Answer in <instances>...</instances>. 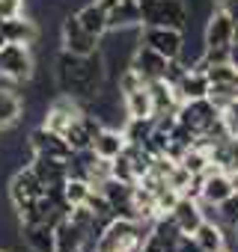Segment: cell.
<instances>
[{"label":"cell","instance_id":"31","mask_svg":"<svg viewBox=\"0 0 238 252\" xmlns=\"http://www.w3.org/2000/svg\"><path fill=\"white\" fill-rule=\"evenodd\" d=\"M220 116H223V125H226V131H229L232 137H238V101H232V104H229V107H226Z\"/></svg>","mask_w":238,"mask_h":252},{"label":"cell","instance_id":"2","mask_svg":"<svg viewBox=\"0 0 238 252\" xmlns=\"http://www.w3.org/2000/svg\"><path fill=\"white\" fill-rule=\"evenodd\" d=\"M152 222L146 220H128V217H113L101 237H98V246L95 252H140L143 249V240L149 234Z\"/></svg>","mask_w":238,"mask_h":252},{"label":"cell","instance_id":"36","mask_svg":"<svg viewBox=\"0 0 238 252\" xmlns=\"http://www.w3.org/2000/svg\"><path fill=\"white\" fill-rule=\"evenodd\" d=\"M217 252H229V246H226V249H217Z\"/></svg>","mask_w":238,"mask_h":252},{"label":"cell","instance_id":"8","mask_svg":"<svg viewBox=\"0 0 238 252\" xmlns=\"http://www.w3.org/2000/svg\"><path fill=\"white\" fill-rule=\"evenodd\" d=\"M60 36H63V51H66V54H75V57H92V54H98L101 39H95L92 33H86V30L80 27L78 15H66V18H63Z\"/></svg>","mask_w":238,"mask_h":252},{"label":"cell","instance_id":"32","mask_svg":"<svg viewBox=\"0 0 238 252\" xmlns=\"http://www.w3.org/2000/svg\"><path fill=\"white\" fill-rule=\"evenodd\" d=\"M229 65L238 71V39L232 42V48H229Z\"/></svg>","mask_w":238,"mask_h":252},{"label":"cell","instance_id":"20","mask_svg":"<svg viewBox=\"0 0 238 252\" xmlns=\"http://www.w3.org/2000/svg\"><path fill=\"white\" fill-rule=\"evenodd\" d=\"M194 240H197V246L202 249V252H217V249H226V225L220 222V220H202L197 228H194V234H191Z\"/></svg>","mask_w":238,"mask_h":252},{"label":"cell","instance_id":"28","mask_svg":"<svg viewBox=\"0 0 238 252\" xmlns=\"http://www.w3.org/2000/svg\"><path fill=\"white\" fill-rule=\"evenodd\" d=\"M202 71H205L208 83H238V71L229 63H214V65H205Z\"/></svg>","mask_w":238,"mask_h":252},{"label":"cell","instance_id":"13","mask_svg":"<svg viewBox=\"0 0 238 252\" xmlns=\"http://www.w3.org/2000/svg\"><path fill=\"white\" fill-rule=\"evenodd\" d=\"M42 193H45V187H42V181L36 178V172H33L30 166H21V169L12 175V181H9V202L15 205V211L27 208V205L36 202Z\"/></svg>","mask_w":238,"mask_h":252},{"label":"cell","instance_id":"23","mask_svg":"<svg viewBox=\"0 0 238 252\" xmlns=\"http://www.w3.org/2000/svg\"><path fill=\"white\" fill-rule=\"evenodd\" d=\"M21 113H24L21 95L15 89H9V86H0V131H9L21 119Z\"/></svg>","mask_w":238,"mask_h":252},{"label":"cell","instance_id":"30","mask_svg":"<svg viewBox=\"0 0 238 252\" xmlns=\"http://www.w3.org/2000/svg\"><path fill=\"white\" fill-rule=\"evenodd\" d=\"M15 15H24V0H0V24Z\"/></svg>","mask_w":238,"mask_h":252},{"label":"cell","instance_id":"34","mask_svg":"<svg viewBox=\"0 0 238 252\" xmlns=\"http://www.w3.org/2000/svg\"><path fill=\"white\" fill-rule=\"evenodd\" d=\"M3 45H6V39H3V33H0V48H3Z\"/></svg>","mask_w":238,"mask_h":252},{"label":"cell","instance_id":"15","mask_svg":"<svg viewBox=\"0 0 238 252\" xmlns=\"http://www.w3.org/2000/svg\"><path fill=\"white\" fill-rule=\"evenodd\" d=\"M149 86V98H152V119H164V116H176L179 110V95H176V86L170 80H152L146 83Z\"/></svg>","mask_w":238,"mask_h":252},{"label":"cell","instance_id":"11","mask_svg":"<svg viewBox=\"0 0 238 252\" xmlns=\"http://www.w3.org/2000/svg\"><path fill=\"white\" fill-rule=\"evenodd\" d=\"M232 193H235V184H232V178H229L226 169L208 166V169L202 172V187H199V202H202V205L217 208V205H223Z\"/></svg>","mask_w":238,"mask_h":252},{"label":"cell","instance_id":"12","mask_svg":"<svg viewBox=\"0 0 238 252\" xmlns=\"http://www.w3.org/2000/svg\"><path fill=\"white\" fill-rule=\"evenodd\" d=\"M131 68H134L146 83H152V80H167L170 60H167V57H161L158 51H152L149 45H143V42L137 39L134 57H131Z\"/></svg>","mask_w":238,"mask_h":252},{"label":"cell","instance_id":"37","mask_svg":"<svg viewBox=\"0 0 238 252\" xmlns=\"http://www.w3.org/2000/svg\"><path fill=\"white\" fill-rule=\"evenodd\" d=\"M0 252H9V249H0Z\"/></svg>","mask_w":238,"mask_h":252},{"label":"cell","instance_id":"38","mask_svg":"<svg viewBox=\"0 0 238 252\" xmlns=\"http://www.w3.org/2000/svg\"><path fill=\"white\" fill-rule=\"evenodd\" d=\"M137 3H140V0H137Z\"/></svg>","mask_w":238,"mask_h":252},{"label":"cell","instance_id":"33","mask_svg":"<svg viewBox=\"0 0 238 252\" xmlns=\"http://www.w3.org/2000/svg\"><path fill=\"white\" fill-rule=\"evenodd\" d=\"M211 3H214V6H229L232 0H211Z\"/></svg>","mask_w":238,"mask_h":252},{"label":"cell","instance_id":"21","mask_svg":"<svg viewBox=\"0 0 238 252\" xmlns=\"http://www.w3.org/2000/svg\"><path fill=\"white\" fill-rule=\"evenodd\" d=\"M125 146H128V140H125L122 128H101V131L95 134V140H92V152H95V158H101V160L119 158V155L125 152Z\"/></svg>","mask_w":238,"mask_h":252},{"label":"cell","instance_id":"18","mask_svg":"<svg viewBox=\"0 0 238 252\" xmlns=\"http://www.w3.org/2000/svg\"><path fill=\"white\" fill-rule=\"evenodd\" d=\"M21 240L30 252H54V222H21Z\"/></svg>","mask_w":238,"mask_h":252},{"label":"cell","instance_id":"3","mask_svg":"<svg viewBox=\"0 0 238 252\" xmlns=\"http://www.w3.org/2000/svg\"><path fill=\"white\" fill-rule=\"evenodd\" d=\"M140 15H143V27L185 30L191 9L185 0H140Z\"/></svg>","mask_w":238,"mask_h":252},{"label":"cell","instance_id":"29","mask_svg":"<svg viewBox=\"0 0 238 252\" xmlns=\"http://www.w3.org/2000/svg\"><path fill=\"white\" fill-rule=\"evenodd\" d=\"M217 217H220V222H223V225L235 228V222H238V190H235L223 205H217Z\"/></svg>","mask_w":238,"mask_h":252},{"label":"cell","instance_id":"14","mask_svg":"<svg viewBox=\"0 0 238 252\" xmlns=\"http://www.w3.org/2000/svg\"><path fill=\"white\" fill-rule=\"evenodd\" d=\"M30 169L36 172L45 190H57L69 181V163L57 158H30Z\"/></svg>","mask_w":238,"mask_h":252},{"label":"cell","instance_id":"27","mask_svg":"<svg viewBox=\"0 0 238 252\" xmlns=\"http://www.w3.org/2000/svg\"><path fill=\"white\" fill-rule=\"evenodd\" d=\"M205 98H208L220 113H223L232 101H238V83H211Z\"/></svg>","mask_w":238,"mask_h":252},{"label":"cell","instance_id":"1","mask_svg":"<svg viewBox=\"0 0 238 252\" xmlns=\"http://www.w3.org/2000/svg\"><path fill=\"white\" fill-rule=\"evenodd\" d=\"M54 77H57V86L60 92L66 95H75V98H86L92 101L101 89H104V80H107V63L101 54H92V57H75V54H60L57 60V68H54Z\"/></svg>","mask_w":238,"mask_h":252},{"label":"cell","instance_id":"22","mask_svg":"<svg viewBox=\"0 0 238 252\" xmlns=\"http://www.w3.org/2000/svg\"><path fill=\"white\" fill-rule=\"evenodd\" d=\"M0 33H3L6 42H15V45H36V39H39L36 21H30L24 15H15V18L3 21L0 24Z\"/></svg>","mask_w":238,"mask_h":252},{"label":"cell","instance_id":"19","mask_svg":"<svg viewBox=\"0 0 238 252\" xmlns=\"http://www.w3.org/2000/svg\"><path fill=\"white\" fill-rule=\"evenodd\" d=\"M176 86V95H179V101H197V98H205L208 95V77H205V71L202 68H194V65H188V71L173 83Z\"/></svg>","mask_w":238,"mask_h":252},{"label":"cell","instance_id":"10","mask_svg":"<svg viewBox=\"0 0 238 252\" xmlns=\"http://www.w3.org/2000/svg\"><path fill=\"white\" fill-rule=\"evenodd\" d=\"M27 149H30V158H57V160L72 158V146L66 143V137L57 131H48L45 125L27 137Z\"/></svg>","mask_w":238,"mask_h":252},{"label":"cell","instance_id":"24","mask_svg":"<svg viewBox=\"0 0 238 252\" xmlns=\"http://www.w3.org/2000/svg\"><path fill=\"white\" fill-rule=\"evenodd\" d=\"M78 15V21H80V27L86 30V33H92L95 39H101L104 33H107V12L98 6V3H86L80 12H75Z\"/></svg>","mask_w":238,"mask_h":252},{"label":"cell","instance_id":"4","mask_svg":"<svg viewBox=\"0 0 238 252\" xmlns=\"http://www.w3.org/2000/svg\"><path fill=\"white\" fill-rule=\"evenodd\" d=\"M176 119H179V125H185L197 140H202L214 125L220 122V110L208 98H197V101H182L179 110H176Z\"/></svg>","mask_w":238,"mask_h":252},{"label":"cell","instance_id":"5","mask_svg":"<svg viewBox=\"0 0 238 252\" xmlns=\"http://www.w3.org/2000/svg\"><path fill=\"white\" fill-rule=\"evenodd\" d=\"M33 71H36V60H33L30 45L6 42L3 48H0V77H6V80H30Z\"/></svg>","mask_w":238,"mask_h":252},{"label":"cell","instance_id":"6","mask_svg":"<svg viewBox=\"0 0 238 252\" xmlns=\"http://www.w3.org/2000/svg\"><path fill=\"white\" fill-rule=\"evenodd\" d=\"M202 42H205L208 51H229L232 48V42H235V21L229 18V12L223 6H214L208 12Z\"/></svg>","mask_w":238,"mask_h":252},{"label":"cell","instance_id":"7","mask_svg":"<svg viewBox=\"0 0 238 252\" xmlns=\"http://www.w3.org/2000/svg\"><path fill=\"white\" fill-rule=\"evenodd\" d=\"M137 39L143 45H149L152 51H158L167 60H182L185 54V36L182 30H170V27H140Z\"/></svg>","mask_w":238,"mask_h":252},{"label":"cell","instance_id":"9","mask_svg":"<svg viewBox=\"0 0 238 252\" xmlns=\"http://www.w3.org/2000/svg\"><path fill=\"white\" fill-rule=\"evenodd\" d=\"M83 116V107H80V98H75V95H57L51 104H48V110H45V128L48 131H57V134H66V128L75 122V119H80Z\"/></svg>","mask_w":238,"mask_h":252},{"label":"cell","instance_id":"26","mask_svg":"<svg viewBox=\"0 0 238 252\" xmlns=\"http://www.w3.org/2000/svg\"><path fill=\"white\" fill-rule=\"evenodd\" d=\"M92 190H95V187H92L86 178H75V175H69V181L63 184V196H66L69 208H75V205H86V199H89Z\"/></svg>","mask_w":238,"mask_h":252},{"label":"cell","instance_id":"17","mask_svg":"<svg viewBox=\"0 0 238 252\" xmlns=\"http://www.w3.org/2000/svg\"><path fill=\"white\" fill-rule=\"evenodd\" d=\"M143 15L137 0H119V3L107 12V33L110 30H140Z\"/></svg>","mask_w":238,"mask_h":252},{"label":"cell","instance_id":"25","mask_svg":"<svg viewBox=\"0 0 238 252\" xmlns=\"http://www.w3.org/2000/svg\"><path fill=\"white\" fill-rule=\"evenodd\" d=\"M125 113L128 119H152V98H149V86H140L128 95H122Z\"/></svg>","mask_w":238,"mask_h":252},{"label":"cell","instance_id":"16","mask_svg":"<svg viewBox=\"0 0 238 252\" xmlns=\"http://www.w3.org/2000/svg\"><path fill=\"white\" fill-rule=\"evenodd\" d=\"M170 217L176 220V225H179L185 234H194V228L205 220V211H202V202H199V199L182 193V196L176 199V205L170 208Z\"/></svg>","mask_w":238,"mask_h":252},{"label":"cell","instance_id":"35","mask_svg":"<svg viewBox=\"0 0 238 252\" xmlns=\"http://www.w3.org/2000/svg\"><path fill=\"white\" fill-rule=\"evenodd\" d=\"M232 231H235V237H238V222H235V228H232Z\"/></svg>","mask_w":238,"mask_h":252}]
</instances>
